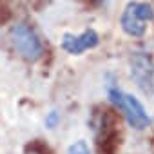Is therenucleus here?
Segmentation results:
<instances>
[{
	"instance_id": "obj_5",
	"label": "nucleus",
	"mask_w": 154,
	"mask_h": 154,
	"mask_svg": "<svg viewBox=\"0 0 154 154\" xmlns=\"http://www.w3.org/2000/svg\"><path fill=\"white\" fill-rule=\"evenodd\" d=\"M96 145L100 154H114L118 147V131H116V118L112 112L105 111L100 116L98 132H96Z\"/></svg>"
},
{
	"instance_id": "obj_8",
	"label": "nucleus",
	"mask_w": 154,
	"mask_h": 154,
	"mask_svg": "<svg viewBox=\"0 0 154 154\" xmlns=\"http://www.w3.org/2000/svg\"><path fill=\"white\" fill-rule=\"evenodd\" d=\"M44 123H45L47 129H56L58 123H60V112H58V111H49V112L45 114Z\"/></svg>"
},
{
	"instance_id": "obj_6",
	"label": "nucleus",
	"mask_w": 154,
	"mask_h": 154,
	"mask_svg": "<svg viewBox=\"0 0 154 154\" xmlns=\"http://www.w3.org/2000/svg\"><path fill=\"white\" fill-rule=\"evenodd\" d=\"M100 44V35L94 31V29H85L82 31L80 35H71V33H65L60 40V47L69 53V54H74L78 56L85 51H91L94 47H98Z\"/></svg>"
},
{
	"instance_id": "obj_9",
	"label": "nucleus",
	"mask_w": 154,
	"mask_h": 154,
	"mask_svg": "<svg viewBox=\"0 0 154 154\" xmlns=\"http://www.w3.org/2000/svg\"><path fill=\"white\" fill-rule=\"evenodd\" d=\"M27 154H44V152H40V150H35V149H31Z\"/></svg>"
},
{
	"instance_id": "obj_4",
	"label": "nucleus",
	"mask_w": 154,
	"mask_h": 154,
	"mask_svg": "<svg viewBox=\"0 0 154 154\" xmlns=\"http://www.w3.org/2000/svg\"><path fill=\"white\" fill-rule=\"evenodd\" d=\"M129 67L131 78L138 85V89L147 96H154V60L150 53L143 49L134 51L129 58Z\"/></svg>"
},
{
	"instance_id": "obj_2",
	"label": "nucleus",
	"mask_w": 154,
	"mask_h": 154,
	"mask_svg": "<svg viewBox=\"0 0 154 154\" xmlns=\"http://www.w3.org/2000/svg\"><path fill=\"white\" fill-rule=\"evenodd\" d=\"M9 40L15 51L29 62H36L44 54V42L36 29L26 22H18L11 27L9 31Z\"/></svg>"
},
{
	"instance_id": "obj_3",
	"label": "nucleus",
	"mask_w": 154,
	"mask_h": 154,
	"mask_svg": "<svg viewBox=\"0 0 154 154\" xmlns=\"http://www.w3.org/2000/svg\"><path fill=\"white\" fill-rule=\"evenodd\" d=\"M154 20V9L147 2H129L122 13L120 26L129 36H143L147 24Z\"/></svg>"
},
{
	"instance_id": "obj_7",
	"label": "nucleus",
	"mask_w": 154,
	"mask_h": 154,
	"mask_svg": "<svg viewBox=\"0 0 154 154\" xmlns=\"http://www.w3.org/2000/svg\"><path fill=\"white\" fill-rule=\"evenodd\" d=\"M67 154H91V150H89V145L84 140H78V141H74V143L69 145Z\"/></svg>"
},
{
	"instance_id": "obj_1",
	"label": "nucleus",
	"mask_w": 154,
	"mask_h": 154,
	"mask_svg": "<svg viewBox=\"0 0 154 154\" xmlns=\"http://www.w3.org/2000/svg\"><path fill=\"white\" fill-rule=\"evenodd\" d=\"M107 96H109L111 103L125 116V120L131 127L141 131V129L150 125V116H149L147 109L143 107V103L136 96H132L129 93H123L118 87L116 82L107 84Z\"/></svg>"
}]
</instances>
